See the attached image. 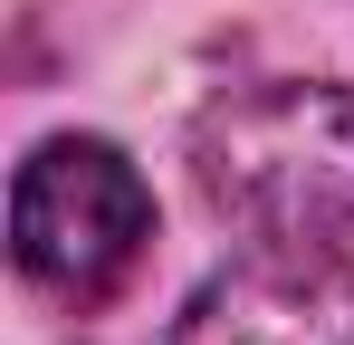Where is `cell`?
<instances>
[{
  "mask_svg": "<svg viewBox=\"0 0 354 345\" xmlns=\"http://www.w3.org/2000/svg\"><path fill=\"white\" fill-rule=\"evenodd\" d=\"M192 172L230 230L354 259V87L268 77L221 96L192 134Z\"/></svg>",
  "mask_w": 354,
  "mask_h": 345,
  "instance_id": "obj_1",
  "label": "cell"
},
{
  "mask_svg": "<svg viewBox=\"0 0 354 345\" xmlns=\"http://www.w3.org/2000/svg\"><path fill=\"white\" fill-rule=\"evenodd\" d=\"M153 249V192L106 134H48L10 182V259L48 307H115Z\"/></svg>",
  "mask_w": 354,
  "mask_h": 345,
  "instance_id": "obj_2",
  "label": "cell"
},
{
  "mask_svg": "<svg viewBox=\"0 0 354 345\" xmlns=\"http://www.w3.org/2000/svg\"><path fill=\"white\" fill-rule=\"evenodd\" d=\"M173 345H354V259L249 240L221 278H201Z\"/></svg>",
  "mask_w": 354,
  "mask_h": 345,
  "instance_id": "obj_3",
  "label": "cell"
}]
</instances>
